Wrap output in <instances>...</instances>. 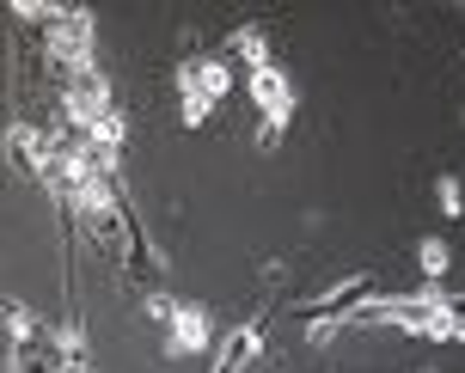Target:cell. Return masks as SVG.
Wrapping results in <instances>:
<instances>
[{
	"mask_svg": "<svg viewBox=\"0 0 465 373\" xmlns=\"http://www.w3.org/2000/svg\"><path fill=\"white\" fill-rule=\"evenodd\" d=\"M227 93V68L221 62H203V68H184V123H203L214 111V98Z\"/></svg>",
	"mask_w": 465,
	"mask_h": 373,
	"instance_id": "6da1fadb",
	"label": "cell"
},
{
	"mask_svg": "<svg viewBox=\"0 0 465 373\" xmlns=\"http://www.w3.org/2000/svg\"><path fill=\"white\" fill-rule=\"evenodd\" d=\"M252 98L263 104V117H270V141L288 117H294V86L282 80V68H252Z\"/></svg>",
	"mask_w": 465,
	"mask_h": 373,
	"instance_id": "7a4b0ae2",
	"label": "cell"
},
{
	"mask_svg": "<svg viewBox=\"0 0 465 373\" xmlns=\"http://www.w3.org/2000/svg\"><path fill=\"white\" fill-rule=\"evenodd\" d=\"M165 319L178 325V337H172V349H203V343H209V319H203L196 306H172Z\"/></svg>",
	"mask_w": 465,
	"mask_h": 373,
	"instance_id": "277c9868",
	"label": "cell"
},
{
	"mask_svg": "<svg viewBox=\"0 0 465 373\" xmlns=\"http://www.w3.org/2000/svg\"><path fill=\"white\" fill-rule=\"evenodd\" d=\"M422 270H429V276H447V245L441 239H422Z\"/></svg>",
	"mask_w": 465,
	"mask_h": 373,
	"instance_id": "5b68a950",
	"label": "cell"
},
{
	"mask_svg": "<svg viewBox=\"0 0 465 373\" xmlns=\"http://www.w3.org/2000/svg\"><path fill=\"white\" fill-rule=\"evenodd\" d=\"M441 209H447V214L460 209V184H453V178H441Z\"/></svg>",
	"mask_w": 465,
	"mask_h": 373,
	"instance_id": "8992f818",
	"label": "cell"
},
{
	"mask_svg": "<svg viewBox=\"0 0 465 373\" xmlns=\"http://www.w3.org/2000/svg\"><path fill=\"white\" fill-rule=\"evenodd\" d=\"M263 325H270V312H257V319H252L245 330H232V343L221 349V361H214V373H239V368H245V361L257 355V343H263Z\"/></svg>",
	"mask_w": 465,
	"mask_h": 373,
	"instance_id": "3957f363",
	"label": "cell"
}]
</instances>
